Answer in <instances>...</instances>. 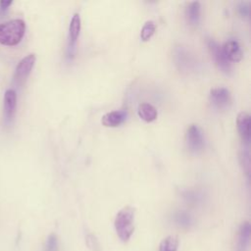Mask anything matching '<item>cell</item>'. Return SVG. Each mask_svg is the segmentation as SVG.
<instances>
[{"label":"cell","instance_id":"cell-24","mask_svg":"<svg viewBox=\"0 0 251 251\" xmlns=\"http://www.w3.org/2000/svg\"><path fill=\"white\" fill-rule=\"evenodd\" d=\"M11 4H12V1H0V8H1V10H5Z\"/></svg>","mask_w":251,"mask_h":251},{"label":"cell","instance_id":"cell-2","mask_svg":"<svg viewBox=\"0 0 251 251\" xmlns=\"http://www.w3.org/2000/svg\"><path fill=\"white\" fill-rule=\"evenodd\" d=\"M25 30V24L23 20L16 19L0 25V43L13 46L18 44Z\"/></svg>","mask_w":251,"mask_h":251},{"label":"cell","instance_id":"cell-7","mask_svg":"<svg viewBox=\"0 0 251 251\" xmlns=\"http://www.w3.org/2000/svg\"><path fill=\"white\" fill-rule=\"evenodd\" d=\"M35 60H36L35 54L31 53V54H28L27 56H25V58H23L19 62V64L16 68V72H15V80L17 82L23 83L27 78V76L29 75V74L34 66Z\"/></svg>","mask_w":251,"mask_h":251},{"label":"cell","instance_id":"cell-1","mask_svg":"<svg viewBox=\"0 0 251 251\" xmlns=\"http://www.w3.org/2000/svg\"><path fill=\"white\" fill-rule=\"evenodd\" d=\"M134 215L135 210L131 206H125L116 215L114 226L123 242H127L134 231Z\"/></svg>","mask_w":251,"mask_h":251},{"label":"cell","instance_id":"cell-4","mask_svg":"<svg viewBox=\"0 0 251 251\" xmlns=\"http://www.w3.org/2000/svg\"><path fill=\"white\" fill-rule=\"evenodd\" d=\"M173 58L176 67L184 73H189L195 70L197 60L194 54L185 46H176L173 53Z\"/></svg>","mask_w":251,"mask_h":251},{"label":"cell","instance_id":"cell-19","mask_svg":"<svg viewBox=\"0 0 251 251\" xmlns=\"http://www.w3.org/2000/svg\"><path fill=\"white\" fill-rule=\"evenodd\" d=\"M155 29H156V25L154 24L153 21H147L142 28H141V31H140V38L142 41H148L152 35L154 34L155 32Z\"/></svg>","mask_w":251,"mask_h":251},{"label":"cell","instance_id":"cell-6","mask_svg":"<svg viewBox=\"0 0 251 251\" xmlns=\"http://www.w3.org/2000/svg\"><path fill=\"white\" fill-rule=\"evenodd\" d=\"M209 101L217 110H227L231 105L230 91L226 87H215L210 90Z\"/></svg>","mask_w":251,"mask_h":251},{"label":"cell","instance_id":"cell-18","mask_svg":"<svg viewBox=\"0 0 251 251\" xmlns=\"http://www.w3.org/2000/svg\"><path fill=\"white\" fill-rule=\"evenodd\" d=\"M239 160H240V164L245 172V174L247 175V176H249L250 174V152L248 149V145H243V148L240 151L239 154Z\"/></svg>","mask_w":251,"mask_h":251},{"label":"cell","instance_id":"cell-22","mask_svg":"<svg viewBox=\"0 0 251 251\" xmlns=\"http://www.w3.org/2000/svg\"><path fill=\"white\" fill-rule=\"evenodd\" d=\"M86 244L93 251H99L100 250V244H99L97 238L93 234H88L86 236Z\"/></svg>","mask_w":251,"mask_h":251},{"label":"cell","instance_id":"cell-11","mask_svg":"<svg viewBox=\"0 0 251 251\" xmlns=\"http://www.w3.org/2000/svg\"><path fill=\"white\" fill-rule=\"evenodd\" d=\"M17 108V94L13 89L6 90L4 94V120L8 124L10 123L16 113Z\"/></svg>","mask_w":251,"mask_h":251},{"label":"cell","instance_id":"cell-16","mask_svg":"<svg viewBox=\"0 0 251 251\" xmlns=\"http://www.w3.org/2000/svg\"><path fill=\"white\" fill-rule=\"evenodd\" d=\"M173 220H174V222L177 226H179L181 227H184V228L190 227L192 226V224H193L192 217L188 213H186L184 211H177V212H176L174 214V216H173Z\"/></svg>","mask_w":251,"mask_h":251},{"label":"cell","instance_id":"cell-5","mask_svg":"<svg viewBox=\"0 0 251 251\" xmlns=\"http://www.w3.org/2000/svg\"><path fill=\"white\" fill-rule=\"evenodd\" d=\"M207 47L218 69L221 72L229 75L231 73V63L226 57L222 46L216 40L209 38L207 40Z\"/></svg>","mask_w":251,"mask_h":251},{"label":"cell","instance_id":"cell-15","mask_svg":"<svg viewBox=\"0 0 251 251\" xmlns=\"http://www.w3.org/2000/svg\"><path fill=\"white\" fill-rule=\"evenodd\" d=\"M137 114L139 118L146 123H151L158 117L157 109L149 103H140L137 108Z\"/></svg>","mask_w":251,"mask_h":251},{"label":"cell","instance_id":"cell-20","mask_svg":"<svg viewBox=\"0 0 251 251\" xmlns=\"http://www.w3.org/2000/svg\"><path fill=\"white\" fill-rule=\"evenodd\" d=\"M58 237L55 233H50L45 242L44 251H58Z\"/></svg>","mask_w":251,"mask_h":251},{"label":"cell","instance_id":"cell-21","mask_svg":"<svg viewBox=\"0 0 251 251\" xmlns=\"http://www.w3.org/2000/svg\"><path fill=\"white\" fill-rule=\"evenodd\" d=\"M237 11L241 17H248L250 14V4L249 2L241 1L237 5Z\"/></svg>","mask_w":251,"mask_h":251},{"label":"cell","instance_id":"cell-14","mask_svg":"<svg viewBox=\"0 0 251 251\" xmlns=\"http://www.w3.org/2000/svg\"><path fill=\"white\" fill-rule=\"evenodd\" d=\"M223 51L229 62H239L242 59V50L239 43L235 40H228L222 46Z\"/></svg>","mask_w":251,"mask_h":251},{"label":"cell","instance_id":"cell-3","mask_svg":"<svg viewBox=\"0 0 251 251\" xmlns=\"http://www.w3.org/2000/svg\"><path fill=\"white\" fill-rule=\"evenodd\" d=\"M185 146L192 154H199L205 147V137L203 130L196 124H191L187 126L184 136Z\"/></svg>","mask_w":251,"mask_h":251},{"label":"cell","instance_id":"cell-12","mask_svg":"<svg viewBox=\"0 0 251 251\" xmlns=\"http://www.w3.org/2000/svg\"><path fill=\"white\" fill-rule=\"evenodd\" d=\"M184 17L186 23L190 26H197L201 19V5L198 1H192L187 3L184 9Z\"/></svg>","mask_w":251,"mask_h":251},{"label":"cell","instance_id":"cell-17","mask_svg":"<svg viewBox=\"0 0 251 251\" xmlns=\"http://www.w3.org/2000/svg\"><path fill=\"white\" fill-rule=\"evenodd\" d=\"M178 239L175 235H169L162 239L159 244V251H177Z\"/></svg>","mask_w":251,"mask_h":251},{"label":"cell","instance_id":"cell-10","mask_svg":"<svg viewBox=\"0 0 251 251\" xmlns=\"http://www.w3.org/2000/svg\"><path fill=\"white\" fill-rule=\"evenodd\" d=\"M80 26H81L80 16L78 13H75L72 17V20L69 25V44H68L69 55L74 53V49L80 32Z\"/></svg>","mask_w":251,"mask_h":251},{"label":"cell","instance_id":"cell-8","mask_svg":"<svg viewBox=\"0 0 251 251\" xmlns=\"http://www.w3.org/2000/svg\"><path fill=\"white\" fill-rule=\"evenodd\" d=\"M236 126L243 145H248L250 141V115L245 111L239 112L236 117Z\"/></svg>","mask_w":251,"mask_h":251},{"label":"cell","instance_id":"cell-13","mask_svg":"<svg viewBox=\"0 0 251 251\" xmlns=\"http://www.w3.org/2000/svg\"><path fill=\"white\" fill-rule=\"evenodd\" d=\"M127 117V112L126 110H115L106 113L102 119L101 123L107 127H116L122 125Z\"/></svg>","mask_w":251,"mask_h":251},{"label":"cell","instance_id":"cell-9","mask_svg":"<svg viewBox=\"0 0 251 251\" xmlns=\"http://www.w3.org/2000/svg\"><path fill=\"white\" fill-rule=\"evenodd\" d=\"M250 236H251L250 224L249 222H243L238 228L234 251H248L249 245H250Z\"/></svg>","mask_w":251,"mask_h":251},{"label":"cell","instance_id":"cell-23","mask_svg":"<svg viewBox=\"0 0 251 251\" xmlns=\"http://www.w3.org/2000/svg\"><path fill=\"white\" fill-rule=\"evenodd\" d=\"M182 196L186 201L190 203H196L199 201V198H200V196L195 191H192V190H185Z\"/></svg>","mask_w":251,"mask_h":251}]
</instances>
